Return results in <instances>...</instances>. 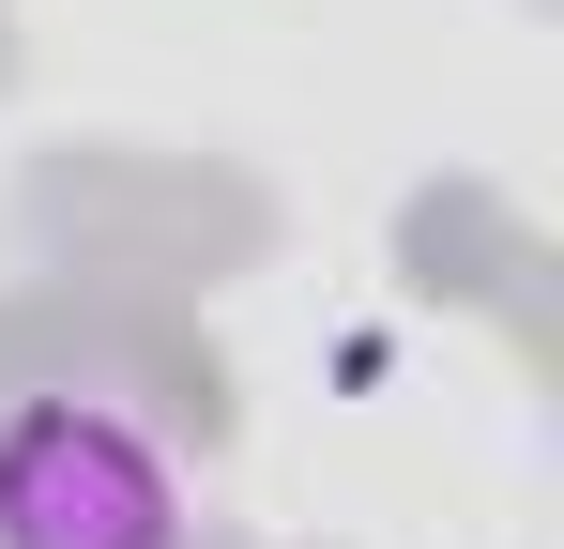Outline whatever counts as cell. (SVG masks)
Instances as JSON below:
<instances>
[{
    "label": "cell",
    "mask_w": 564,
    "mask_h": 549,
    "mask_svg": "<svg viewBox=\"0 0 564 549\" xmlns=\"http://www.w3.org/2000/svg\"><path fill=\"white\" fill-rule=\"evenodd\" d=\"M0 549H198V473L153 412L31 381L0 397Z\"/></svg>",
    "instance_id": "obj_1"
}]
</instances>
